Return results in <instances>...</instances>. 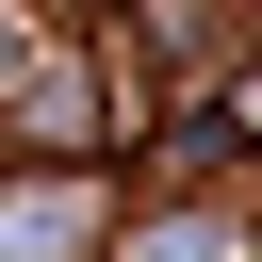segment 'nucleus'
<instances>
[{
    "label": "nucleus",
    "instance_id": "f257e3e1",
    "mask_svg": "<svg viewBox=\"0 0 262 262\" xmlns=\"http://www.w3.org/2000/svg\"><path fill=\"white\" fill-rule=\"evenodd\" d=\"M131 262H246V196H131Z\"/></svg>",
    "mask_w": 262,
    "mask_h": 262
}]
</instances>
